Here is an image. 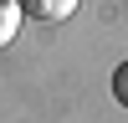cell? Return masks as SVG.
Returning a JSON list of instances; mask_svg holds the SVG:
<instances>
[{
	"instance_id": "cell-1",
	"label": "cell",
	"mask_w": 128,
	"mask_h": 123,
	"mask_svg": "<svg viewBox=\"0 0 128 123\" xmlns=\"http://www.w3.org/2000/svg\"><path fill=\"white\" fill-rule=\"evenodd\" d=\"M77 10V0H20V16L31 20H67Z\"/></svg>"
},
{
	"instance_id": "cell-2",
	"label": "cell",
	"mask_w": 128,
	"mask_h": 123,
	"mask_svg": "<svg viewBox=\"0 0 128 123\" xmlns=\"http://www.w3.org/2000/svg\"><path fill=\"white\" fill-rule=\"evenodd\" d=\"M20 31V0H0V46H10Z\"/></svg>"
},
{
	"instance_id": "cell-3",
	"label": "cell",
	"mask_w": 128,
	"mask_h": 123,
	"mask_svg": "<svg viewBox=\"0 0 128 123\" xmlns=\"http://www.w3.org/2000/svg\"><path fill=\"white\" fill-rule=\"evenodd\" d=\"M113 98L128 108V62H118V72H113Z\"/></svg>"
}]
</instances>
